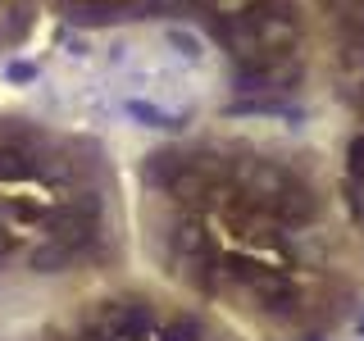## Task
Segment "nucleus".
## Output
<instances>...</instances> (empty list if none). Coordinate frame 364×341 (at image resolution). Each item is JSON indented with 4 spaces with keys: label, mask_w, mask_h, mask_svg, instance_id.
Returning a JSON list of instances; mask_svg holds the SVG:
<instances>
[{
    "label": "nucleus",
    "mask_w": 364,
    "mask_h": 341,
    "mask_svg": "<svg viewBox=\"0 0 364 341\" xmlns=\"http://www.w3.org/2000/svg\"><path fill=\"white\" fill-rule=\"evenodd\" d=\"M119 250L100 146L37 119H0V318L73 314Z\"/></svg>",
    "instance_id": "obj_1"
},
{
    "label": "nucleus",
    "mask_w": 364,
    "mask_h": 341,
    "mask_svg": "<svg viewBox=\"0 0 364 341\" xmlns=\"http://www.w3.org/2000/svg\"><path fill=\"white\" fill-rule=\"evenodd\" d=\"M64 18L91 23V28H105V23L119 18H151L164 0H55Z\"/></svg>",
    "instance_id": "obj_2"
},
{
    "label": "nucleus",
    "mask_w": 364,
    "mask_h": 341,
    "mask_svg": "<svg viewBox=\"0 0 364 341\" xmlns=\"http://www.w3.org/2000/svg\"><path fill=\"white\" fill-rule=\"evenodd\" d=\"M37 23V0H0V55L18 50L32 37Z\"/></svg>",
    "instance_id": "obj_3"
},
{
    "label": "nucleus",
    "mask_w": 364,
    "mask_h": 341,
    "mask_svg": "<svg viewBox=\"0 0 364 341\" xmlns=\"http://www.w3.org/2000/svg\"><path fill=\"white\" fill-rule=\"evenodd\" d=\"M350 205H355V214L364 219V178H350Z\"/></svg>",
    "instance_id": "obj_4"
},
{
    "label": "nucleus",
    "mask_w": 364,
    "mask_h": 341,
    "mask_svg": "<svg viewBox=\"0 0 364 341\" xmlns=\"http://www.w3.org/2000/svg\"><path fill=\"white\" fill-rule=\"evenodd\" d=\"M0 341H14V337H9V332H5V318H0Z\"/></svg>",
    "instance_id": "obj_5"
}]
</instances>
